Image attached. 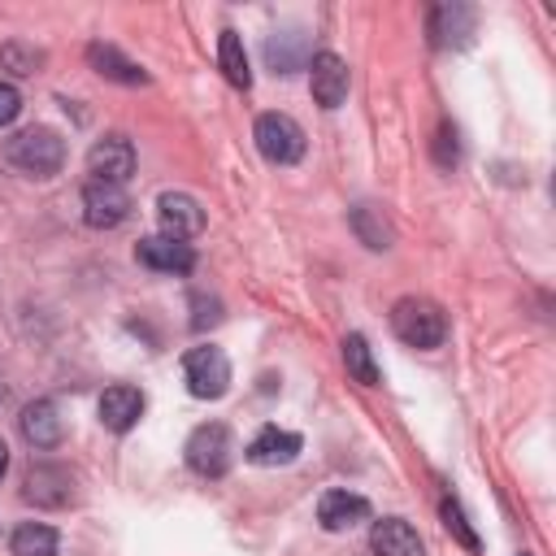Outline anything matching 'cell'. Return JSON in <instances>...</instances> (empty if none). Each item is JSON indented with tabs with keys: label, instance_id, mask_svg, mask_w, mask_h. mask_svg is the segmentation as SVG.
<instances>
[{
	"label": "cell",
	"instance_id": "603a6c76",
	"mask_svg": "<svg viewBox=\"0 0 556 556\" xmlns=\"http://www.w3.org/2000/svg\"><path fill=\"white\" fill-rule=\"evenodd\" d=\"M343 365H348L352 382L378 387V361H374V348H369L365 334H348V339H343Z\"/></svg>",
	"mask_w": 556,
	"mask_h": 556
},
{
	"label": "cell",
	"instance_id": "4fadbf2b",
	"mask_svg": "<svg viewBox=\"0 0 556 556\" xmlns=\"http://www.w3.org/2000/svg\"><path fill=\"white\" fill-rule=\"evenodd\" d=\"M317 521H321V530H330V534L352 530V526L369 521V500L356 495V491H348V486H330V491H321V500H317Z\"/></svg>",
	"mask_w": 556,
	"mask_h": 556
},
{
	"label": "cell",
	"instance_id": "e0dca14e",
	"mask_svg": "<svg viewBox=\"0 0 556 556\" xmlns=\"http://www.w3.org/2000/svg\"><path fill=\"white\" fill-rule=\"evenodd\" d=\"M304 452V439L295 434V430H278V426H261L256 430V439L248 443V460L252 465H265V469H274V465H291L295 456Z\"/></svg>",
	"mask_w": 556,
	"mask_h": 556
},
{
	"label": "cell",
	"instance_id": "f1b7e54d",
	"mask_svg": "<svg viewBox=\"0 0 556 556\" xmlns=\"http://www.w3.org/2000/svg\"><path fill=\"white\" fill-rule=\"evenodd\" d=\"M521 556H530V552H521Z\"/></svg>",
	"mask_w": 556,
	"mask_h": 556
},
{
	"label": "cell",
	"instance_id": "7402d4cb",
	"mask_svg": "<svg viewBox=\"0 0 556 556\" xmlns=\"http://www.w3.org/2000/svg\"><path fill=\"white\" fill-rule=\"evenodd\" d=\"M56 547H61V539L43 521H22L13 530V539H9V552L13 556H56Z\"/></svg>",
	"mask_w": 556,
	"mask_h": 556
},
{
	"label": "cell",
	"instance_id": "484cf974",
	"mask_svg": "<svg viewBox=\"0 0 556 556\" xmlns=\"http://www.w3.org/2000/svg\"><path fill=\"white\" fill-rule=\"evenodd\" d=\"M456 161H460V143H456V130L443 122L439 135H434V165L439 169H456Z\"/></svg>",
	"mask_w": 556,
	"mask_h": 556
},
{
	"label": "cell",
	"instance_id": "ffe728a7",
	"mask_svg": "<svg viewBox=\"0 0 556 556\" xmlns=\"http://www.w3.org/2000/svg\"><path fill=\"white\" fill-rule=\"evenodd\" d=\"M348 226H352V235H356L369 252H387V248L395 243V230H391L387 213H382L378 204H369V200H361V204L348 208Z\"/></svg>",
	"mask_w": 556,
	"mask_h": 556
},
{
	"label": "cell",
	"instance_id": "4316f807",
	"mask_svg": "<svg viewBox=\"0 0 556 556\" xmlns=\"http://www.w3.org/2000/svg\"><path fill=\"white\" fill-rule=\"evenodd\" d=\"M22 113V91L13 83H0V126H9Z\"/></svg>",
	"mask_w": 556,
	"mask_h": 556
},
{
	"label": "cell",
	"instance_id": "8992f818",
	"mask_svg": "<svg viewBox=\"0 0 556 556\" xmlns=\"http://www.w3.org/2000/svg\"><path fill=\"white\" fill-rule=\"evenodd\" d=\"M473 30H478V9L465 0H443L426 17V35L434 48H469Z\"/></svg>",
	"mask_w": 556,
	"mask_h": 556
},
{
	"label": "cell",
	"instance_id": "5bb4252c",
	"mask_svg": "<svg viewBox=\"0 0 556 556\" xmlns=\"http://www.w3.org/2000/svg\"><path fill=\"white\" fill-rule=\"evenodd\" d=\"M87 65H91L100 78L122 83V87H143V83H148V70H143L139 61H130L117 43H104V39H91V43H87Z\"/></svg>",
	"mask_w": 556,
	"mask_h": 556
},
{
	"label": "cell",
	"instance_id": "83f0119b",
	"mask_svg": "<svg viewBox=\"0 0 556 556\" xmlns=\"http://www.w3.org/2000/svg\"><path fill=\"white\" fill-rule=\"evenodd\" d=\"M4 473H9V443L0 439V478H4Z\"/></svg>",
	"mask_w": 556,
	"mask_h": 556
},
{
	"label": "cell",
	"instance_id": "277c9868",
	"mask_svg": "<svg viewBox=\"0 0 556 556\" xmlns=\"http://www.w3.org/2000/svg\"><path fill=\"white\" fill-rule=\"evenodd\" d=\"M252 139H256V148H261V156L269 165H295L304 156V148H308L304 143V126L295 117H287V113H261L256 126H252Z\"/></svg>",
	"mask_w": 556,
	"mask_h": 556
},
{
	"label": "cell",
	"instance_id": "d4e9b609",
	"mask_svg": "<svg viewBox=\"0 0 556 556\" xmlns=\"http://www.w3.org/2000/svg\"><path fill=\"white\" fill-rule=\"evenodd\" d=\"M439 517H443V530L460 543V547H469V552H478V534H473V526L465 521V513H460V504L452 500V495H443L439 500Z\"/></svg>",
	"mask_w": 556,
	"mask_h": 556
},
{
	"label": "cell",
	"instance_id": "3957f363",
	"mask_svg": "<svg viewBox=\"0 0 556 556\" xmlns=\"http://www.w3.org/2000/svg\"><path fill=\"white\" fill-rule=\"evenodd\" d=\"M182 456H187V469H191V473H200V478H222V473L230 469V460H235V439H230V430H226L222 421H204V426H195V430L187 434Z\"/></svg>",
	"mask_w": 556,
	"mask_h": 556
},
{
	"label": "cell",
	"instance_id": "ac0fdd59",
	"mask_svg": "<svg viewBox=\"0 0 556 556\" xmlns=\"http://www.w3.org/2000/svg\"><path fill=\"white\" fill-rule=\"evenodd\" d=\"M369 552L374 556H426V543L404 517H382L369 526Z\"/></svg>",
	"mask_w": 556,
	"mask_h": 556
},
{
	"label": "cell",
	"instance_id": "7a4b0ae2",
	"mask_svg": "<svg viewBox=\"0 0 556 556\" xmlns=\"http://www.w3.org/2000/svg\"><path fill=\"white\" fill-rule=\"evenodd\" d=\"M391 330H395L400 343H408L417 352H430V348H439L447 339V317H443V308L434 300L404 295V300L391 304Z\"/></svg>",
	"mask_w": 556,
	"mask_h": 556
},
{
	"label": "cell",
	"instance_id": "2e32d148",
	"mask_svg": "<svg viewBox=\"0 0 556 556\" xmlns=\"http://www.w3.org/2000/svg\"><path fill=\"white\" fill-rule=\"evenodd\" d=\"M308 61H313V39H308L300 26L265 35V65H269L274 74H295V70H304Z\"/></svg>",
	"mask_w": 556,
	"mask_h": 556
},
{
	"label": "cell",
	"instance_id": "8fae6325",
	"mask_svg": "<svg viewBox=\"0 0 556 556\" xmlns=\"http://www.w3.org/2000/svg\"><path fill=\"white\" fill-rule=\"evenodd\" d=\"M308 91L321 109H339L348 100V61L339 52H313L308 61Z\"/></svg>",
	"mask_w": 556,
	"mask_h": 556
},
{
	"label": "cell",
	"instance_id": "6da1fadb",
	"mask_svg": "<svg viewBox=\"0 0 556 556\" xmlns=\"http://www.w3.org/2000/svg\"><path fill=\"white\" fill-rule=\"evenodd\" d=\"M4 161L13 169H22L26 178H52L61 174L65 165V139L48 126H30V130H17L9 143H4Z\"/></svg>",
	"mask_w": 556,
	"mask_h": 556
},
{
	"label": "cell",
	"instance_id": "5b68a950",
	"mask_svg": "<svg viewBox=\"0 0 556 556\" xmlns=\"http://www.w3.org/2000/svg\"><path fill=\"white\" fill-rule=\"evenodd\" d=\"M182 378H187V391L195 400H222L230 391V361L222 348L200 343L182 356Z\"/></svg>",
	"mask_w": 556,
	"mask_h": 556
},
{
	"label": "cell",
	"instance_id": "44dd1931",
	"mask_svg": "<svg viewBox=\"0 0 556 556\" xmlns=\"http://www.w3.org/2000/svg\"><path fill=\"white\" fill-rule=\"evenodd\" d=\"M217 65H222V74H226L230 87H239V91L252 87V70H248V52H243L239 30H222L217 35Z\"/></svg>",
	"mask_w": 556,
	"mask_h": 556
},
{
	"label": "cell",
	"instance_id": "7c38bea8",
	"mask_svg": "<svg viewBox=\"0 0 556 556\" xmlns=\"http://www.w3.org/2000/svg\"><path fill=\"white\" fill-rule=\"evenodd\" d=\"M135 261L156 269V274H191L195 269V248L169 235H148L135 243Z\"/></svg>",
	"mask_w": 556,
	"mask_h": 556
},
{
	"label": "cell",
	"instance_id": "52a82bcc",
	"mask_svg": "<svg viewBox=\"0 0 556 556\" xmlns=\"http://www.w3.org/2000/svg\"><path fill=\"white\" fill-rule=\"evenodd\" d=\"M87 174L91 182H113V187H126V178L135 174V143L126 135H104L91 143L87 152Z\"/></svg>",
	"mask_w": 556,
	"mask_h": 556
},
{
	"label": "cell",
	"instance_id": "d6986e66",
	"mask_svg": "<svg viewBox=\"0 0 556 556\" xmlns=\"http://www.w3.org/2000/svg\"><path fill=\"white\" fill-rule=\"evenodd\" d=\"M17 426H22V439L30 447H56L65 439V421H61V408L52 400H30L17 417Z\"/></svg>",
	"mask_w": 556,
	"mask_h": 556
},
{
	"label": "cell",
	"instance_id": "9c48e42d",
	"mask_svg": "<svg viewBox=\"0 0 556 556\" xmlns=\"http://www.w3.org/2000/svg\"><path fill=\"white\" fill-rule=\"evenodd\" d=\"M156 222H161V235L187 243V239H195L204 230V208L187 191H161L156 195Z\"/></svg>",
	"mask_w": 556,
	"mask_h": 556
},
{
	"label": "cell",
	"instance_id": "cb8c5ba5",
	"mask_svg": "<svg viewBox=\"0 0 556 556\" xmlns=\"http://www.w3.org/2000/svg\"><path fill=\"white\" fill-rule=\"evenodd\" d=\"M0 65H4L9 74H17V78H26V74H39V65H43V52H39L35 43H22V39H9V43H0Z\"/></svg>",
	"mask_w": 556,
	"mask_h": 556
},
{
	"label": "cell",
	"instance_id": "9a60e30c",
	"mask_svg": "<svg viewBox=\"0 0 556 556\" xmlns=\"http://www.w3.org/2000/svg\"><path fill=\"white\" fill-rule=\"evenodd\" d=\"M96 413H100V426H104V430L126 434V430L143 417V391H139V387H126V382H113V387H104Z\"/></svg>",
	"mask_w": 556,
	"mask_h": 556
},
{
	"label": "cell",
	"instance_id": "ba28073f",
	"mask_svg": "<svg viewBox=\"0 0 556 556\" xmlns=\"http://www.w3.org/2000/svg\"><path fill=\"white\" fill-rule=\"evenodd\" d=\"M130 217V195L126 187H113V182H87L83 187V222L91 230H113Z\"/></svg>",
	"mask_w": 556,
	"mask_h": 556
},
{
	"label": "cell",
	"instance_id": "30bf717a",
	"mask_svg": "<svg viewBox=\"0 0 556 556\" xmlns=\"http://www.w3.org/2000/svg\"><path fill=\"white\" fill-rule=\"evenodd\" d=\"M22 500L35 508H65L74 500V473L65 465H30L22 482Z\"/></svg>",
	"mask_w": 556,
	"mask_h": 556
}]
</instances>
